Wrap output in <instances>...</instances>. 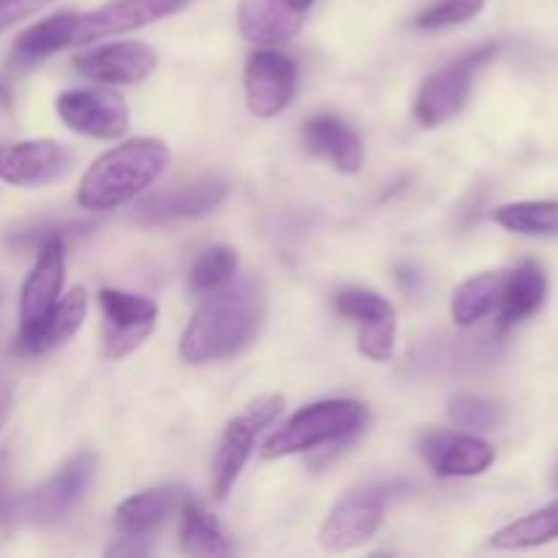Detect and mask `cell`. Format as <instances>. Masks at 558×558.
<instances>
[{
	"mask_svg": "<svg viewBox=\"0 0 558 558\" xmlns=\"http://www.w3.org/2000/svg\"><path fill=\"white\" fill-rule=\"evenodd\" d=\"M183 521H180V545L191 556H223L229 554V539L221 523L202 510L196 501L183 499L180 505Z\"/></svg>",
	"mask_w": 558,
	"mask_h": 558,
	"instance_id": "cb8c5ba5",
	"label": "cell"
},
{
	"mask_svg": "<svg viewBox=\"0 0 558 558\" xmlns=\"http://www.w3.org/2000/svg\"><path fill=\"white\" fill-rule=\"evenodd\" d=\"M507 272H480L452 292L450 314L458 327H472L499 308Z\"/></svg>",
	"mask_w": 558,
	"mask_h": 558,
	"instance_id": "44dd1931",
	"label": "cell"
},
{
	"mask_svg": "<svg viewBox=\"0 0 558 558\" xmlns=\"http://www.w3.org/2000/svg\"><path fill=\"white\" fill-rule=\"evenodd\" d=\"M65 278V248L58 234L44 238L38 245L36 262L27 272L20 292V352L25 354L27 347L41 336L49 316L58 308L63 298Z\"/></svg>",
	"mask_w": 558,
	"mask_h": 558,
	"instance_id": "5b68a950",
	"label": "cell"
},
{
	"mask_svg": "<svg viewBox=\"0 0 558 558\" xmlns=\"http://www.w3.org/2000/svg\"><path fill=\"white\" fill-rule=\"evenodd\" d=\"M245 104L256 118H276L292 104L298 90V65L276 49H256L243 71Z\"/></svg>",
	"mask_w": 558,
	"mask_h": 558,
	"instance_id": "4fadbf2b",
	"label": "cell"
},
{
	"mask_svg": "<svg viewBox=\"0 0 558 558\" xmlns=\"http://www.w3.org/2000/svg\"><path fill=\"white\" fill-rule=\"evenodd\" d=\"M556 485H558V472H556Z\"/></svg>",
	"mask_w": 558,
	"mask_h": 558,
	"instance_id": "d6a6232c",
	"label": "cell"
},
{
	"mask_svg": "<svg viewBox=\"0 0 558 558\" xmlns=\"http://www.w3.org/2000/svg\"><path fill=\"white\" fill-rule=\"evenodd\" d=\"M71 27H74V11L47 16L27 31H22L14 41V52L22 60H41L47 54L71 47Z\"/></svg>",
	"mask_w": 558,
	"mask_h": 558,
	"instance_id": "484cf974",
	"label": "cell"
},
{
	"mask_svg": "<svg viewBox=\"0 0 558 558\" xmlns=\"http://www.w3.org/2000/svg\"><path fill=\"white\" fill-rule=\"evenodd\" d=\"M265 308V287L256 278H240L207 292L180 336V357L196 365L232 357L259 332Z\"/></svg>",
	"mask_w": 558,
	"mask_h": 558,
	"instance_id": "6da1fadb",
	"label": "cell"
},
{
	"mask_svg": "<svg viewBox=\"0 0 558 558\" xmlns=\"http://www.w3.org/2000/svg\"><path fill=\"white\" fill-rule=\"evenodd\" d=\"M104 314V352L107 357L120 360L136 352L153 336L158 322V305L150 298L118 289L98 292Z\"/></svg>",
	"mask_w": 558,
	"mask_h": 558,
	"instance_id": "8fae6325",
	"label": "cell"
},
{
	"mask_svg": "<svg viewBox=\"0 0 558 558\" xmlns=\"http://www.w3.org/2000/svg\"><path fill=\"white\" fill-rule=\"evenodd\" d=\"M185 499V490L178 485H161V488L142 490L131 499L120 501L114 510V529L123 537H145L153 529L161 526Z\"/></svg>",
	"mask_w": 558,
	"mask_h": 558,
	"instance_id": "ffe728a7",
	"label": "cell"
},
{
	"mask_svg": "<svg viewBox=\"0 0 558 558\" xmlns=\"http://www.w3.org/2000/svg\"><path fill=\"white\" fill-rule=\"evenodd\" d=\"M545 300H548V276H545L543 265L523 262L505 276V289H501L499 308H496L499 327L510 330V327L521 325L543 308Z\"/></svg>",
	"mask_w": 558,
	"mask_h": 558,
	"instance_id": "d6986e66",
	"label": "cell"
},
{
	"mask_svg": "<svg viewBox=\"0 0 558 558\" xmlns=\"http://www.w3.org/2000/svg\"><path fill=\"white\" fill-rule=\"evenodd\" d=\"M98 458L96 452H76L71 456L52 477L44 485H38L33 494L16 501V515L27 518L31 523L47 526V523H58L74 510L82 501V496L90 488L93 477H96Z\"/></svg>",
	"mask_w": 558,
	"mask_h": 558,
	"instance_id": "ba28073f",
	"label": "cell"
},
{
	"mask_svg": "<svg viewBox=\"0 0 558 558\" xmlns=\"http://www.w3.org/2000/svg\"><path fill=\"white\" fill-rule=\"evenodd\" d=\"M189 0H109L98 9L76 14L71 27V47L76 44H90L104 36H118V33L140 31L153 22L172 16L183 11Z\"/></svg>",
	"mask_w": 558,
	"mask_h": 558,
	"instance_id": "7c38bea8",
	"label": "cell"
},
{
	"mask_svg": "<svg viewBox=\"0 0 558 558\" xmlns=\"http://www.w3.org/2000/svg\"><path fill=\"white\" fill-rule=\"evenodd\" d=\"M238 272V254L229 245H210L199 254V259L191 267V287L196 292H216L227 287Z\"/></svg>",
	"mask_w": 558,
	"mask_h": 558,
	"instance_id": "4316f807",
	"label": "cell"
},
{
	"mask_svg": "<svg viewBox=\"0 0 558 558\" xmlns=\"http://www.w3.org/2000/svg\"><path fill=\"white\" fill-rule=\"evenodd\" d=\"M558 539V501L545 505L543 510L529 512L518 521L507 523L505 529L490 537V548L496 550H529L539 548Z\"/></svg>",
	"mask_w": 558,
	"mask_h": 558,
	"instance_id": "7402d4cb",
	"label": "cell"
},
{
	"mask_svg": "<svg viewBox=\"0 0 558 558\" xmlns=\"http://www.w3.org/2000/svg\"><path fill=\"white\" fill-rule=\"evenodd\" d=\"M74 163L69 147L54 140H27L0 145V180L20 189H38L65 178Z\"/></svg>",
	"mask_w": 558,
	"mask_h": 558,
	"instance_id": "5bb4252c",
	"label": "cell"
},
{
	"mask_svg": "<svg viewBox=\"0 0 558 558\" xmlns=\"http://www.w3.org/2000/svg\"><path fill=\"white\" fill-rule=\"evenodd\" d=\"M365 420H368V409L352 398L308 403L267 436V441L262 445V458L276 461V458L298 456V452L316 450V447L347 441L349 436L363 428Z\"/></svg>",
	"mask_w": 558,
	"mask_h": 558,
	"instance_id": "3957f363",
	"label": "cell"
},
{
	"mask_svg": "<svg viewBox=\"0 0 558 558\" xmlns=\"http://www.w3.org/2000/svg\"><path fill=\"white\" fill-rule=\"evenodd\" d=\"M303 140L311 153L327 158L338 172L357 174L365 163V147L360 136L336 114H316L305 123Z\"/></svg>",
	"mask_w": 558,
	"mask_h": 558,
	"instance_id": "ac0fdd59",
	"label": "cell"
},
{
	"mask_svg": "<svg viewBox=\"0 0 558 558\" xmlns=\"http://www.w3.org/2000/svg\"><path fill=\"white\" fill-rule=\"evenodd\" d=\"M423 458L439 477H477L496 461V447L474 434H430Z\"/></svg>",
	"mask_w": 558,
	"mask_h": 558,
	"instance_id": "e0dca14e",
	"label": "cell"
},
{
	"mask_svg": "<svg viewBox=\"0 0 558 558\" xmlns=\"http://www.w3.org/2000/svg\"><path fill=\"white\" fill-rule=\"evenodd\" d=\"M49 3H52V0H0V31L27 20V16L38 14V11Z\"/></svg>",
	"mask_w": 558,
	"mask_h": 558,
	"instance_id": "4dcf8cb0",
	"label": "cell"
},
{
	"mask_svg": "<svg viewBox=\"0 0 558 558\" xmlns=\"http://www.w3.org/2000/svg\"><path fill=\"white\" fill-rule=\"evenodd\" d=\"M229 183L216 174H205L191 183L174 185L169 191L145 196L131 210V221L142 227H163L172 221H189V218H205L216 213L227 202Z\"/></svg>",
	"mask_w": 558,
	"mask_h": 558,
	"instance_id": "9c48e42d",
	"label": "cell"
},
{
	"mask_svg": "<svg viewBox=\"0 0 558 558\" xmlns=\"http://www.w3.org/2000/svg\"><path fill=\"white\" fill-rule=\"evenodd\" d=\"M283 409L281 396H265L259 401L251 403L243 414L232 420L227 425L221 436V445H218L216 461H213V496L218 501H223L229 496V490L238 483L240 472L248 463L251 452H254L256 439L265 428H270L278 420Z\"/></svg>",
	"mask_w": 558,
	"mask_h": 558,
	"instance_id": "8992f818",
	"label": "cell"
},
{
	"mask_svg": "<svg viewBox=\"0 0 558 558\" xmlns=\"http://www.w3.org/2000/svg\"><path fill=\"white\" fill-rule=\"evenodd\" d=\"M314 0H240L238 27L248 41L276 47L298 36Z\"/></svg>",
	"mask_w": 558,
	"mask_h": 558,
	"instance_id": "2e32d148",
	"label": "cell"
},
{
	"mask_svg": "<svg viewBox=\"0 0 558 558\" xmlns=\"http://www.w3.org/2000/svg\"><path fill=\"white\" fill-rule=\"evenodd\" d=\"M494 221L526 238H558V199L510 202L496 207Z\"/></svg>",
	"mask_w": 558,
	"mask_h": 558,
	"instance_id": "603a6c76",
	"label": "cell"
},
{
	"mask_svg": "<svg viewBox=\"0 0 558 558\" xmlns=\"http://www.w3.org/2000/svg\"><path fill=\"white\" fill-rule=\"evenodd\" d=\"M158 52L142 41H112L74 58L82 76L101 85H136L156 71Z\"/></svg>",
	"mask_w": 558,
	"mask_h": 558,
	"instance_id": "9a60e30c",
	"label": "cell"
},
{
	"mask_svg": "<svg viewBox=\"0 0 558 558\" xmlns=\"http://www.w3.org/2000/svg\"><path fill=\"white\" fill-rule=\"evenodd\" d=\"M360 327L357 347L360 354H365L374 363H387L396 352V308L379 311L374 316H365V319L354 322Z\"/></svg>",
	"mask_w": 558,
	"mask_h": 558,
	"instance_id": "83f0119b",
	"label": "cell"
},
{
	"mask_svg": "<svg viewBox=\"0 0 558 558\" xmlns=\"http://www.w3.org/2000/svg\"><path fill=\"white\" fill-rule=\"evenodd\" d=\"M9 414H11V387L0 381V430H3L5 423H9Z\"/></svg>",
	"mask_w": 558,
	"mask_h": 558,
	"instance_id": "1f68e13d",
	"label": "cell"
},
{
	"mask_svg": "<svg viewBox=\"0 0 558 558\" xmlns=\"http://www.w3.org/2000/svg\"><path fill=\"white\" fill-rule=\"evenodd\" d=\"M403 485H360L343 494L341 499L332 505L330 515L319 529V545L332 554L341 550H354L360 545L371 543L376 532L385 523L387 505L392 496L401 494Z\"/></svg>",
	"mask_w": 558,
	"mask_h": 558,
	"instance_id": "277c9868",
	"label": "cell"
},
{
	"mask_svg": "<svg viewBox=\"0 0 558 558\" xmlns=\"http://www.w3.org/2000/svg\"><path fill=\"white\" fill-rule=\"evenodd\" d=\"M485 9V0H434L428 9L414 16V25L420 31H441V27L461 25L474 20Z\"/></svg>",
	"mask_w": 558,
	"mask_h": 558,
	"instance_id": "f1b7e54d",
	"label": "cell"
},
{
	"mask_svg": "<svg viewBox=\"0 0 558 558\" xmlns=\"http://www.w3.org/2000/svg\"><path fill=\"white\" fill-rule=\"evenodd\" d=\"M87 314V294L82 287L69 289V292L60 298L58 308L52 311L49 316L47 327L41 330V336L27 347L25 354H44V352H52V349L63 347L69 338H74V332L80 330L82 322H85Z\"/></svg>",
	"mask_w": 558,
	"mask_h": 558,
	"instance_id": "d4e9b609",
	"label": "cell"
},
{
	"mask_svg": "<svg viewBox=\"0 0 558 558\" xmlns=\"http://www.w3.org/2000/svg\"><path fill=\"white\" fill-rule=\"evenodd\" d=\"M169 158V147L156 136L123 142L98 156L82 174L76 202L87 213L129 205L156 185V180L167 172Z\"/></svg>",
	"mask_w": 558,
	"mask_h": 558,
	"instance_id": "7a4b0ae2",
	"label": "cell"
},
{
	"mask_svg": "<svg viewBox=\"0 0 558 558\" xmlns=\"http://www.w3.org/2000/svg\"><path fill=\"white\" fill-rule=\"evenodd\" d=\"M54 109L65 129L93 140H120L129 129V107L107 87H74L60 93Z\"/></svg>",
	"mask_w": 558,
	"mask_h": 558,
	"instance_id": "30bf717a",
	"label": "cell"
},
{
	"mask_svg": "<svg viewBox=\"0 0 558 558\" xmlns=\"http://www.w3.org/2000/svg\"><path fill=\"white\" fill-rule=\"evenodd\" d=\"M450 420L461 428L474 430H490L501 423V409L496 403L485 401V398L474 396H458L450 401Z\"/></svg>",
	"mask_w": 558,
	"mask_h": 558,
	"instance_id": "f546056e",
	"label": "cell"
},
{
	"mask_svg": "<svg viewBox=\"0 0 558 558\" xmlns=\"http://www.w3.org/2000/svg\"><path fill=\"white\" fill-rule=\"evenodd\" d=\"M496 54V44H485V47L474 49V52L463 54V58L452 60V63L441 65L439 71L428 76L420 87L417 107L414 114L423 125H441L447 120L456 118L463 107H466L469 96H472V85L477 71L488 63Z\"/></svg>",
	"mask_w": 558,
	"mask_h": 558,
	"instance_id": "52a82bcc",
	"label": "cell"
}]
</instances>
